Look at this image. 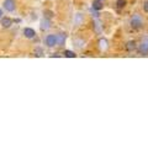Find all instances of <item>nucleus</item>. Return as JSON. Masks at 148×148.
<instances>
[{"instance_id":"f257e3e1","label":"nucleus","mask_w":148,"mask_h":148,"mask_svg":"<svg viewBox=\"0 0 148 148\" xmlns=\"http://www.w3.org/2000/svg\"><path fill=\"white\" fill-rule=\"evenodd\" d=\"M130 26H131L133 30H140L143 26V18L140 14H135V15L131 17V20H130Z\"/></svg>"},{"instance_id":"f03ea898","label":"nucleus","mask_w":148,"mask_h":148,"mask_svg":"<svg viewBox=\"0 0 148 148\" xmlns=\"http://www.w3.org/2000/svg\"><path fill=\"white\" fill-rule=\"evenodd\" d=\"M137 52L141 56H148V36H145L141 40L140 45L137 46Z\"/></svg>"},{"instance_id":"7ed1b4c3","label":"nucleus","mask_w":148,"mask_h":148,"mask_svg":"<svg viewBox=\"0 0 148 148\" xmlns=\"http://www.w3.org/2000/svg\"><path fill=\"white\" fill-rule=\"evenodd\" d=\"M43 42H45L46 47H48V48L56 47V46H57V35H54V34H48L47 36L45 37Z\"/></svg>"},{"instance_id":"20e7f679","label":"nucleus","mask_w":148,"mask_h":148,"mask_svg":"<svg viewBox=\"0 0 148 148\" xmlns=\"http://www.w3.org/2000/svg\"><path fill=\"white\" fill-rule=\"evenodd\" d=\"M3 9L8 12H12L16 9V3L15 0H4L3 1Z\"/></svg>"},{"instance_id":"39448f33","label":"nucleus","mask_w":148,"mask_h":148,"mask_svg":"<svg viewBox=\"0 0 148 148\" xmlns=\"http://www.w3.org/2000/svg\"><path fill=\"white\" fill-rule=\"evenodd\" d=\"M22 34H24V36L27 40H32L36 37V31L32 29V27H25L24 31H22Z\"/></svg>"},{"instance_id":"423d86ee","label":"nucleus","mask_w":148,"mask_h":148,"mask_svg":"<svg viewBox=\"0 0 148 148\" xmlns=\"http://www.w3.org/2000/svg\"><path fill=\"white\" fill-rule=\"evenodd\" d=\"M51 20L49 18H46V17H43L42 20H41V22H40V29H41V31H48L49 29H51Z\"/></svg>"},{"instance_id":"0eeeda50","label":"nucleus","mask_w":148,"mask_h":148,"mask_svg":"<svg viewBox=\"0 0 148 148\" xmlns=\"http://www.w3.org/2000/svg\"><path fill=\"white\" fill-rule=\"evenodd\" d=\"M66 41H67V34L66 32H61V34L57 35V46L63 47V46L66 45Z\"/></svg>"},{"instance_id":"6e6552de","label":"nucleus","mask_w":148,"mask_h":148,"mask_svg":"<svg viewBox=\"0 0 148 148\" xmlns=\"http://www.w3.org/2000/svg\"><path fill=\"white\" fill-rule=\"evenodd\" d=\"M12 18L8 17V16H3L1 20H0V24H1V26L4 27V29H10L11 25H12Z\"/></svg>"},{"instance_id":"1a4fd4ad","label":"nucleus","mask_w":148,"mask_h":148,"mask_svg":"<svg viewBox=\"0 0 148 148\" xmlns=\"http://www.w3.org/2000/svg\"><path fill=\"white\" fill-rule=\"evenodd\" d=\"M92 29L98 35H100L103 32V26H101V22L99 21V18H95L94 22H92Z\"/></svg>"},{"instance_id":"9d476101","label":"nucleus","mask_w":148,"mask_h":148,"mask_svg":"<svg viewBox=\"0 0 148 148\" xmlns=\"http://www.w3.org/2000/svg\"><path fill=\"white\" fill-rule=\"evenodd\" d=\"M91 8H92V10H95V11H100L101 9L104 8L103 1H100V0H94L91 4Z\"/></svg>"},{"instance_id":"9b49d317","label":"nucleus","mask_w":148,"mask_h":148,"mask_svg":"<svg viewBox=\"0 0 148 148\" xmlns=\"http://www.w3.org/2000/svg\"><path fill=\"white\" fill-rule=\"evenodd\" d=\"M109 47V42H108V40L104 38V37H101V38L99 40V48L101 51H106Z\"/></svg>"},{"instance_id":"f8f14e48","label":"nucleus","mask_w":148,"mask_h":148,"mask_svg":"<svg viewBox=\"0 0 148 148\" xmlns=\"http://www.w3.org/2000/svg\"><path fill=\"white\" fill-rule=\"evenodd\" d=\"M83 21H84V15H83L82 12H78L75 16H74V24L77 26H79L83 24Z\"/></svg>"},{"instance_id":"ddd939ff","label":"nucleus","mask_w":148,"mask_h":148,"mask_svg":"<svg viewBox=\"0 0 148 148\" xmlns=\"http://www.w3.org/2000/svg\"><path fill=\"white\" fill-rule=\"evenodd\" d=\"M73 46H75L77 48L82 49V48L85 46V41H84V40H82V38H75V40L73 41Z\"/></svg>"},{"instance_id":"4468645a","label":"nucleus","mask_w":148,"mask_h":148,"mask_svg":"<svg viewBox=\"0 0 148 148\" xmlns=\"http://www.w3.org/2000/svg\"><path fill=\"white\" fill-rule=\"evenodd\" d=\"M137 48V43L135 42V41H128V42L126 43V49L128 51V52H133Z\"/></svg>"},{"instance_id":"2eb2a0df","label":"nucleus","mask_w":148,"mask_h":148,"mask_svg":"<svg viewBox=\"0 0 148 148\" xmlns=\"http://www.w3.org/2000/svg\"><path fill=\"white\" fill-rule=\"evenodd\" d=\"M63 54H64V57H67V58H75L77 57L75 52H73V51H71V49H66Z\"/></svg>"},{"instance_id":"dca6fc26","label":"nucleus","mask_w":148,"mask_h":148,"mask_svg":"<svg viewBox=\"0 0 148 148\" xmlns=\"http://www.w3.org/2000/svg\"><path fill=\"white\" fill-rule=\"evenodd\" d=\"M116 6H117V9H123L125 6H126V0H117Z\"/></svg>"},{"instance_id":"f3484780","label":"nucleus","mask_w":148,"mask_h":148,"mask_svg":"<svg viewBox=\"0 0 148 148\" xmlns=\"http://www.w3.org/2000/svg\"><path fill=\"white\" fill-rule=\"evenodd\" d=\"M43 15H45L46 18H49V20H51V17L53 16V12H52V11H49V10H46V11L43 12Z\"/></svg>"},{"instance_id":"a211bd4d","label":"nucleus","mask_w":148,"mask_h":148,"mask_svg":"<svg viewBox=\"0 0 148 148\" xmlns=\"http://www.w3.org/2000/svg\"><path fill=\"white\" fill-rule=\"evenodd\" d=\"M42 54H43V52H42V49H41V48H36L35 49V56H37V57H41Z\"/></svg>"},{"instance_id":"6ab92c4d","label":"nucleus","mask_w":148,"mask_h":148,"mask_svg":"<svg viewBox=\"0 0 148 148\" xmlns=\"http://www.w3.org/2000/svg\"><path fill=\"white\" fill-rule=\"evenodd\" d=\"M143 11L148 12V0H146V1L143 3Z\"/></svg>"},{"instance_id":"aec40b11","label":"nucleus","mask_w":148,"mask_h":148,"mask_svg":"<svg viewBox=\"0 0 148 148\" xmlns=\"http://www.w3.org/2000/svg\"><path fill=\"white\" fill-rule=\"evenodd\" d=\"M4 16V11H3V9L0 8V20H1V17Z\"/></svg>"},{"instance_id":"412c9836","label":"nucleus","mask_w":148,"mask_h":148,"mask_svg":"<svg viewBox=\"0 0 148 148\" xmlns=\"http://www.w3.org/2000/svg\"><path fill=\"white\" fill-rule=\"evenodd\" d=\"M100 1H104V0H100Z\"/></svg>"}]
</instances>
